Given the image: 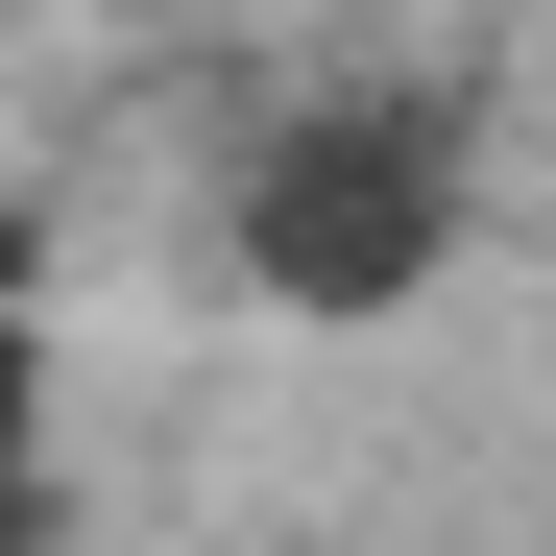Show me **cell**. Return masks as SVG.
<instances>
[{
    "mask_svg": "<svg viewBox=\"0 0 556 556\" xmlns=\"http://www.w3.org/2000/svg\"><path fill=\"white\" fill-rule=\"evenodd\" d=\"M459 218H484V146H459V98H435V73H339V98H291V122L242 146L218 266H242L266 315L363 339V315H412L435 266H459Z\"/></svg>",
    "mask_w": 556,
    "mask_h": 556,
    "instance_id": "6da1fadb",
    "label": "cell"
},
{
    "mask_svg": "<svg viewBox=\"0 0 556 556\" xmlns=\"http://www.w3.org/2000/svg\"><path fill=\"white\" fill-rule=\"evenodd\" d=\"M0 556H49V291L0 242Z\"/></svg>",
    "mask_w": 556,
    "mask_h": 556,
    "instance_id": "7a4b0ae2",
    "label": "cell"
}]
</instances>
